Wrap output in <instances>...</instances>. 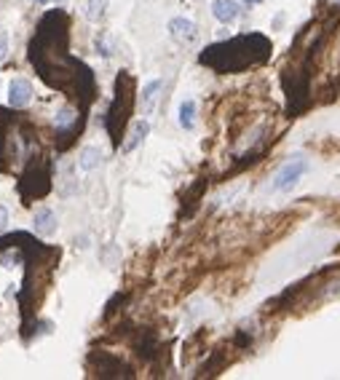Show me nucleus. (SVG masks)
Listing matches in <instances>:
<instances>
[{
  "instance_id": "f257e3e1",
  "label": "nucleus",
  "mask_w": 340,
  "mask_h": 380,
  "mask_svg": "<svg viewBox=\"0 0 340 380\" xmlns=\"http://www.w3.org/2000/svg\"><path fill=\"white\" fill-rule=\"evenodd\" d=\"M260 48H268L266 38H260V35H244V38H233L231 43L212 46L201 57V62L209 64V67H215V70H220V73H233V70H238V62H241V67H247L252 62L263 59L266 51L260 54Z\"/></svg>"
},
{
  "instance_id": "f03ea898",
  "label": "nucleus",
  "mask_w": 340,
  "mask_h": 380,
  "mask_svg": "<svg viewBox=\"0 0 340 380\" xmlns=\"http://www.w3.org/2000/svg\"><path fill=\"white\" fill-rule=\"evenodd\" d=\"M132 78L121 76L118 83H116V99H113V107L107 113V132L113 134V139L121 137V129L132 113Z\"/></svg>"
},
{
  "instance_id": "7ed1b4c3",
  "label": "nucleus",
  "mask_w": 340,
  "mask_h": 380,
  "mask_svg": "<svg viewBox=\"0 0 340 380\" xmlns=\"http://www.w3.org/2000/svg\"><path fill=\"white\" fill-rule=\"evenodd\" d=\"M306 169H308V161H306V158H295V161L284 164V167L276 171V177H273V188H276V190H292V188L300 183V177L306 174Z\"/></svg>"
},
{
  "instance_id": "20e7f679",
  "label": "nucleus",
  "mask_w": 340,
  "mask_h": 380,
  "mask_svg": "<svg viewBox=\"0 0 340 380\" xmlns=\"http://www.w3.org/2000/svg\"><path fill=\"white\" fill-rule=\"evenodd\" d=\"M32 102V83L27 78H14L8 83V105L11 107H27Z\"/></svg>"
},
{
  "instance_id": "39448f33",
  "label": "nucleus",
  "mask_w": 340,
  "mask_h": 380,
  "mask_svg": "<svg viewBox=\"0 0 340 380\" xmlns=\"http://www.w3.org/2000/svg\"><path fill=\"white\" fill-rule=\"evenodd\" d=\"M169 32H172V38H175L177 43H182V46H191V43H196V38H198L196 24H193L191 19H182V16L169 22Z\"/></svg>"
},
{
  "instance_id": "423d86ee",
  "label": "nucleus",
  "mask_w": 340,
  "mask_h": 380,
  "mask_svg": "<svg viewBox=\"0 0 340 380\" xmlns=\"http://www.w3.org/2000/svg\"><path fill=\"white\" fill-rule=\"evenodd\" d=\"M54 126H57V132L60 134H75L78 132V126H81V121H78V110H73V107H62L60 113L54 115Z\"/></svg>"
},
{
  "instance_id": "0eeeda50",
  "label": "nucleus",
  "mask_w": 340,
  "mask_h": 380,
  "mask_svg": "<svg viewBox=\"0 0 340 380\" xmlns=\"http://www.w3.org/2000/svg\"><path fill=\"white\" fill-rule=\"evenodd\" d=\"M32 230L38 236H51L57 230V214L51 212V209H38L35 217H32Z\"/></svg>"
},
{
  "instance_id": "6e6552de",
  "label": "nucleus",
  "mask_w": 340,
  "mask_h": 380,
  "mask_svg": "<svg viewBox=\"0 0 340 380\" xmlns=\"http://www.w3.org/2000/svg\"><path fill=\"white\" fill-rule=\"evenodd\" d=\"M212 14H215L217 22L228 24V22H233L238 16V3L236 0H215L212 3Z\"/></svg>"
},
{
  "instance_id": "1a4fd4ad",
  "label": "nucleus",
  "mask_w": 340,
  "mask_h": 380,
  "mask_svg": "<svg viewBox=\"0 0 340 380\" xmlns=\"http://www.w3.org/2000/svg\"><path fill=\"white\" fill-rule=\"evenodd\" d=\"M150 132V123L148 121H137L132 126V132H129V137L123 139V145H121V153H132L134 148H140V142L148 137Z\"/></svg>"
},
{
  "instance_id": "9d476101",
  "label": "nucleus",
  "mask_w": 340,
  "mask_h": 380,
  "mask_svg": "<svg viewBox=\"0 0 340 380\" xmlns=\"http://www.w3.org/2000/svg\"><path fill=\"white\" fill-rule=\"evenodd\" d=\"M100 161H102V153L97 150V148H83L81 158H78V167L83 169V171H91L94 167H100Z\"/></svg>"
},
{
  "instance_id": "9b49d317",
  "label": "nucleus",
  "mask_w": 340,
  "mask_h": 380,
  "mask_svg": "<svg viewBox=\"0 0 340 380\" xmlns=\"http://www.w3.org/2000/svg\"><path fill=\"white\" fill-rule=\"evenodd\" d=\"M161 80H150L148 86L142 89V110L145 113H150L153 110V105H156V99H158V92H161Z\"/></svg>"
},
{
  "instance_id": "f8f14e48",
  "label": "nucleus",
  "mask_w": 340,
  "mask_h": 380,
  "mask_svg": "<svg viewBox=\"0 0 340 380\" xmlns=\"http://www.w3.org/2000/svg\"><path fill=\"white\" fill-rule=\"evenodd\" d=\"M193 123H196V102H193V99H185V102L179 105V126H182V129H193Z\"/></svg>"
},
{
  "instance_id": "ddd939ff",
  "label": "nucleus",
  "mask_w": 340,
  "mask_h": 380,
  "mask_svg": "<svg viewBox=\"0 0 340 380\" xmlns=\"http://www.w3.org/2000/svg\"><path fill=\"white\" fill-rule=\"evenodd\" d=\"M104 8H107V0H86L83 16H86L89 22H100L104 16Z\"/></svg>"
},
{
  "instance_id": "4468645a",
  "label": "nucleus",
  "mask_w": 340,
  "mask_h": 380,
  "mask_svg": "<svg viewBox=\"0 0 340 380\" xmlns=\"http://www.w3.org/2000/svg\"><path fill=\"white\" fill-rule=\"evenodd\" d=\"M97 48H102L104 57H110V54H113V43H110V38H107V35H100V38H97Z\"/></svg>"
},
{
  "instance_id": "2eb2a0df",
  "label": "nucleus",
  "mask_w": 340,
  "mask_h": 380,
  "mask_svg": "<svg viewBox=\"0 0 340 380\" xmlns=\"http://www.w3.org/2000/svg\"><path fill=\"white\" fill-rule=\"evenodd\" d=\"M6 225H8V209H6V206H0V233L6 230Z\"/></svg>"
},
{
  "instance_id": "dca6fc26",
  "label": "nucleus",
  "mask_w": 340,
  "mask_h": 380,
  "mask_svg": "<svg viewBox=\"0 0 340 380\" xmlns=\"http://www.w3.org/2000/svg\"><path fill=\"white\" fill-rule=\"evenodd\" d=\"M6 51H8V38H6V35H0V62L6 59Z\"/></svg>"
},
{
  "instance_id": "f3484780",
  "label": "nucleus",
  "mask_w": 340,
  "mask_h": 380,
  "mask_svg": "<svg viewBox=\"0 0 340 380\" xmlns=\"http://www.w3.org/2000/svg\"><path fill=\"white\" fill-rule=\"evenodd\" d=\"M327 6L329 8H340V0H327Z\"/></svg>"
},
{
  "instance_id": "a211bd4d",
  "label": "nucleus",
  "mask_w": 340,
  "mask_h": 380,
  "mask_svg": "<svg viewBox=\"0 0 340 380\" xmlns=\"http://www.w3.org/2000/svg\"><path fill=\"white\" fill-rule=\"evenodd\" d=\"M32 3H38V6H43V3H48V0H32Z\"/></svg>"
},
{
  "instance_id": "6ab92c4d",
  "label": "nucleus",
  "mask_w": 340,
  "mask_h": 380,
  "mask_svg": "<svg viewBox=\"0 0 340 380\" xmlns=\"http://www.w3.org/2000/svg\"><path fill=\"white\" fill-rule=\"evenodd\" d=\"M57 3H62V0H57Z\"/></svg>"
}]
</instances>
